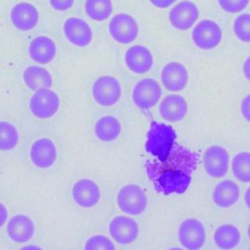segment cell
<instances>
[{"label": "cell", "instance_id": "obj_31", "mask_svg": "<svg viewBox=\"0 0 250 250\" xmlns=\"http://www.w3.org/2000/svg\"><path fill=\"white\" fill-rule=\"evenodd\" d=\"M250 0H218L220 7L228 13H238L243 11Z\"/></svg>", "mask_w": 250, "mask_h": 250}, {"label": "cell", "instance_id": "obj_6", "mask_svg": "<svg viewBox=\"0 0 250 250\" xmlns=\"http://www.w3.org/2000/svg\"><path fill=\"white\" fill-rule=\"evenodd\" d=\"M162 89L160 84L153 78L146 77L139 80L132 91L134 104L141 109H149L160 101Z\"/></svg>", "mask_w": 250, "mask_h": 250}, {"label": "cell", "instance_id": "obj_15", "mask_svg": "<svg viewBox=\"0 0 250 250\" xmlns=\"http://www.w3.org/2000/svg\"><path fill=\"white\" fill-rule=\"evenodd\" d=\"M74 202L82 208H92L101 199V189L96 182L91 179H80L71 188Z\"/></svg>", "mask_w": 250, "mask_h": 250}, {"label": "cell", "instance_id": "obj_21", "mask_svg": "<svg viewBox=\"0 0 250 250\" xmlns=\"http://www.w3.org/2000/svg\"><path fill=\"white\" fill-rule=\"evenodd\" d=\"M28 54L32 61L39 64L51 62L57 54L55 42L47 36L41 35L33 38L28 46Z\"/></svg>", "mask_w": 250, "mask_h": 250}, {"label": "cell", "instance_id": "obj_12", "mask_svg": "<svg viewBox=\"0 0 250 250\" xmlns=\"http://www.w3.org/2000/svg\"><path fill=\"white\" fill-rule=\"evenodd\" d=\"M199 11L197 6L188 0H184L175 5L169 13L171 25L178 30L189 29L198 20Z\"/></svg>", "mask_w": 250, "mask_h": 250}, {"label": "cell", "instance_id": "obj_11", "mask_svg": "<svg viewBox=\"0 0 250 250\" xmlns=\"http://www.w3.org/2000/svg\"><path fill=\"white\" fill-rule=\"evenodd\" d=\"M108 231L116 243L126 245L134 242L138 238L140 229L137 222L131 217L118 215L111 219Z\"/></svg>", "mask_w": 250, "mask_h": 250}, {"label": "cell", "instance_id": "obj_9", "mask_svg": "<svg viewBox=\"0 0 250 250\" xmlns=\"http://www.w3.org/2000/svg\"><path fill=\"white\" fill-rule=\"evenodd\" d=\"M178 238L182 247L188 250L200 249L206 240L204 225L195 218L184 220L178 229Z\"/></svg>", "mask_w": 250, "mask_h": 250}, {"label": "cell", "instance_id": "obj_30", "mask_svg": "<svg viewBox=\"0 0 250 250\" xmlns=\"http://www.w3.org/2000/svg\"><path fill=\"white\" fill-rule=\"evenodd\" d=\"M86 250H114L115 245L112 240L104 234H95L90 236L84 245Z\"/></svg>", "mask_w": 250, "mask_h": 250}, {"label": "cell", "instance_id": "obj_39", "mask_svg": "<svg viewBox=\"0 0 250 250\" xmlns=\"http://www.w3.org/2000/svg\"><path fill=\"white\" fill-rule=\"evenodd\" d=\"M247 233H248V237H249V239H250V225H249V227H248V230H247Z\"/></svg>", "mask_w": 250, "mask_h": 250}, {"label": "cell", "instance_id": "obj_17", "mask_svg": "<svg viewBox=\"0 0 250 250\" xmlns=\"http://www.w3.org/2000/svg\"><path fill=\"white\" fill-rule=\"evenodd\" d=\"M10 18L16 28L21 31H27L37 25L39 12L34 5L27 2H21L11 9Z\"/></svg>", "mask_w": 250, "mask_h": 250}, {"label": "cell", "instance_id": "obj_26", "mask_svg": "<svg viewBox=\"0 0 250 250\" xmlns=\"http://www.w3.org/2000/svg\"><path fill=\"white\" fill-rule=\"evenodd\" d=\"M85 13L93 21H103L112 13L111 0H86Z\"/></svg>", "mask_w": 250, "mask_h": 250}, {"label": "cell", "instance_id": "obj_7", "mask_svg": "<svg viewBox=\"0 0 250 250\" xmlns=\"http://www.w3.org/2000/svg\"><path fill=\"white\" fill-rule=\"evenodd\" d=\"M108 31L112 39L117 43L130 44L139 35V25L131 15L121 13L111 18L108 23Z\"/></svg>", "mask_w": 250, "mask_h": 250}, {"label": "cell", "instance_id": "obj_20", "mask_svg": "<svg viewBox=\"0 0 250 250\" xmlns=\"http://www.w3.org/2000/svg\"><path fill=\"white\" fill-rule=\"evenodd\" d=\"M158 112L168 122H179L187 115L188 103L183 96L170 94L160 102Z\"/></svg>", "mask_w": 250, "mask_h": 250}, {"label": "cell", "instance_id": "obj_3", "mask_svg": "<svg viewBox=\"0 0 250 250\" xmlns=\"http://www.w3.org/2000/svg\"><path fill=\"white\" fill-rule=\"evenodd\" d=\"M118 208L125 214L139 216L143 214L147 207V196L143 188L136 184L123 186L117 193Z\"/></svg>", "mask_w": 250, "mask_h": 250}, {"label": "cell", "instance_id": "obj_19", "mask_svg": "<svg viewBox=\"0 0 250 250\" xmlns=\"http://www.w3.org/2000/svg\"><path fill=\"white\" fill-rule=\"evenodd\" d=\"M6 230L12 241L17 243H24L33 237L35 226L33 221L28 216L18 214L13 216L8 221Z\"/></svg>", "mask_w": 250, "mask_h": 250}, {"label": "cell", "instance_id": "obj_37", "mask_svg": "<svg viewBox=\"0 0 250 250\" xmlns=\"http://www.w3.org/2000/svg\"><path fill=\"white\" fill-rule=\"evenodd\" d=\"M244 202L246 207L250 210V187L246 189L245 193H244Z\"/></svg>", "mask_w": 250, "mask_h": 250}, {"label": "cell", "instance_id": "obj_27", "mask_svg": "<svg viewBox=\"0 0 250 250\" xmlns=\"http://www.w3.org/2000/svg\"><path fill=\"white\" fill-rule=\"evenodd\" d=\"M234 178L242 183H250V152L240 151L236 153L230 164Z\"/></svg>", "mask_w": 250, "mask_h": 250}, {"label": "cell", "instance_id": "obj_23", "mask_svg": "<svg viewBox=\"0 0 250 250\" xmlns=\"http://www.w3.org/2000/svg\"><path fill=\"white\" fill-rule=\"evenodd\" d=\"M22 79L28 89L36 91L41 88H50L53 85L51 73L39 65H29L22 72Z\"/></svg>", "mask_w": 250, "mask_h": 250}, {"label": "cell", "instance_id": "obj_24", "mask_svg": "<svg viewBox=\"0 0 250 250\" xmlns=\"http://www.w3.org/2000/svg\"><path fill=\"white\" fill-rule=\"evenodd\" d=\"M121 129V123L115 116L104 115L97 120L95 135L100 141L109 143L119 137Z\"/></svg>", "mask_w": 250, "mask_h": 250}, {"label": "cell", "instance_id": "obj_28", "mask_svg": "<svg viewBox=\"0 0 250 250\" xmlns=\"http://www.w3.org/2000/svg\"><path fill=\"white\" fill-rule=\"evenodd\" d=\"M19 143L18 129L10 122L0 121V150H11Z\"/></svg>", "mask_w": 250, "mask_h": 250}, {"label": "cell", "instance_id": "obj_22", "mask_svg": "<svg viewBox=\"0 0 250 250\" xmlns=\"http://www.w3.org/2000/svg\"><path fill=\"white\" fill-rule=\"evenodd\" d=\"M240 189L232 180H223L213 190V202L220 208H229L239 199Z\"/></svg>", "mask_w": 250, "mask_h": 250}, {"label": "cell", "instance_id": "obj_32", "mask_svg": "<svg viewBox=\"0 0 250 250\" xmlns=\"http://www.w3.org/2000/svg\"><path fill=\"white\" fill-rule=\"evenodd\" d=\"M51 6L56 11H66L70 9L74 3V0H49Z\"/></svg>", "mask_w": 250, "mask_h": 250}, {"label": "cell", "instance_id": "obj_4", "mask_svg": "<svg viewBox=\"0 0 250 250\" xmlns=\"http://www.w3.org/2000/svg\"><path fill=\"white\" fill-rule=\"evenodd\" d=\"M60 98L50 88H41L35 91L29 100V110L37 118L47 119L54 116L60 108Z\"/></svg>", "mask_w": 250, "mask_h": 250}, {"label": "cell", "instance_id": "obj_33", "mask_svg": "<svg viewBox=\"0 0 250 250\" xmlns=\"http://www.w3.org/2000/svg\"><path fill=\"white\" fill-rule=\"evenodd\" d=\"M240 111L243 118L250 122V94L243 98L240 104Z\"/></svg>", "mask_w": 250, "mask_h": 250}, {"label": "cell", "instance_id": "obj_18", "mask_svg": "<svg viewBox=\"0 0 250 250\" xmlns=\"http://www.w3.org/2000/svg\"><path fill=\"white\" fill-rule=\"evenodd\" d=\"M126 66L134 73L144 74L148 72L153 65L152 53L143 45H134L125 53Z\"/></svg>", "mask_w": 250, "mask_h": 250}, {"label": "cell", "instance_id": "obj_5", "mask_svg": "<svg viewBox=\"0 0 250 250\" xmlns=\"http://www.w3.org/2000/svg\"><path fill=\"white\" fill-rule=\"evenodd\" d=\"M120 82L111 75L98 77L92 86V96L95 102L102 106H111L121 98Z\"/></svg>", "mask_w": 250, "mask_h": 250}, {"label": "cell", "instance_id": "obj_1", "mask_svg": "<svg viewBox=\"0 0 250 250\" xmlns=\"http://www.w3.org/2000/svg\"><path fill=\"white\" fill-rule=\"evenodd\" d=\"M196 162L195 154L174 145L164 160L147 163L146 171L155 188L163 194L182 193L190 183Z\"/></svg>", "mask_w": 250, "mask_h": 250}, {"label": "cell", "instance_id": "obj_13", "mask_svg": "<svg viewBox=\"0 0 250 250\" xmlns=\"http://www.w3.org/2000/svg\"><path fill=\"white\" fill-rule=\"evenodd\" d=\"M162 86L170 92H180L185 89L188 82V71L187 67L179 62H167L160 74Z\"/></svg>", "mask_w": 250, "mask_h": 250}, {"label": "cell", "instance_id": "obj_35", "mask_svg": "<svg viewBox=\"0 0 250 250\" xmlns=\"http://www.w3.org/2000/svg\"><path fill=\"white\" fill-rule=\"evenodd\" d=\"M8 220V210L6 206L0 202V228L4 226V224Z\"/></svg>", "mask_w": 250, "mask_h": 250}, {"label": "cell", "instance_id": "obj_25", "mask_svg": "<svg viewBox=\"0 0 250 250\" xmlns=\"http://www.w3.org/2000/svg\"><path fill=\"white\" fill-rule=\"evenodd\" d=\"M213 239L218 248L232 249L239 244L241 234L236 226L231 224H223L215 230Z\"/></svg>", "mask_w": 250, "mask_h": 250}, {"label": "cell", "instance_id": "obj_29", "mask_svg": "<svg viewBox=\"0 0 250 250\" xmlns=\"http://www.w3.org/2000/svg\"><path fill=\"white\" fill-rule=\"evenodd\" d=\"M235 37L244 43H250V14H241L233 21Z\"/></svg>", "mask_w": 250, "mask_h": 250}, {"label": "cell", "instance_id": "obj_16", "mask_svg": "<svg viewBox=\"0 0 250 250\" xmlns=\"http://www.w3.org/2000/svg\"><path fill=\"white\" fill-rule=\"evenodd\" d=\"M63 33L66 39L77 47H86L93 39L91 26L81 18L71 17L66 19L63 23Z\"/></svg>", "mask_w": 250, "mask_h": 250}, {"label": "cell", "instance_id": "obj_10", "mask_svg": "<svg viewBox=\"0 0 250 250\" xmlns=\"http://www.w3.org/2000/svg\"><path fill=\"white\" fill-rule=\"evenodd\" d=\"M202 161L205 172L214 179L225 177L229 168V152L219 145L208 146L203 153Z\"/></svg>", "mask_w": 250, "mask_h": 250}, {"label": "cell", "instance_id": "obj_8", "mask_svg": "<svg viewBox=\"0 0 250 250\" xmlns=\"http://www.w3.org/2000/svg\"><path fill=\"white\" fill-rule=\"evenodd\" d=\"M191 39L201 50L215 49L223 39L221 26L212 20L200 21L192 29Z\"/></svg>", "mask_w": 250, "mask_h": 250}, {"label": "cell", "instance_id": "obj_38", "mask_svg": "<svg viewBox=\"0 0 250 250\" xmlns=\"http://www.w3.org/2000/svg\"><path fill=\"white\" fill-rule=\"evenodd\" d=\"M23 248H24V249H34V248H35V249H39L40 247H39V246H30V245H29V246H25V247H23Z\"/></svg>", "mask_w": 250, "mask_h": 250}, {"label": "cell", "instance_id": "obj_34", "mask_svg": "<svg viewBox=\"0 0 250 250\" xmlns=\"http://www.w3.org/2000/svg\"><path fill=\"white\" fill-rule=\"evenodd\" d=\"M177 0H149V2L156 8L165 9L175 3Z\"/></svg>", "mask_w": 250, "mask_h": 250}, {"label": "cell", "instance_id": "obj_2", "mask_svg": "<svg viewBox=\"0 0 250 250\" xmlns=\"http://www.w3.org/2000/svg\"><path fill=\"white\" fill-rule=\"evenodd\" d=\"M175 131L166 124L153 122L146 136V148L160 161L164 160L174 146Z\"/></svg>", "mask_w": 250, "mask_h": 250}, {"label": "cell", "instance_id": "obj_14", "mask_svg": "<svg viewBox=\"0 0 250 250\" xmlns=\"http://www.w3.org/2000/svg\"><path fill=\"white\" fill-rule=\"evenodd\" d=\"M58 156L56 145L51 139L42 138L36 140L29 149V157L33 165L40 169L52 167Z\"/></svg>", "mask_w": 250, "mask_h": 250}, {"label": "cell", "instance_id": "obj_36", "mask_svg": "<svg viewBox=\"0 0 250 250\" xmlns=\"http://www.w3.org/2000/svg\"><path fill=\"white\" fill-rule=\"evenodd\" d=\"M242 71H243L244 77H245L248 81H250V56L245 60L244 63H243Z\"/></svg>", "mask_w": 250, "mask_h": 250}]
</instances>
